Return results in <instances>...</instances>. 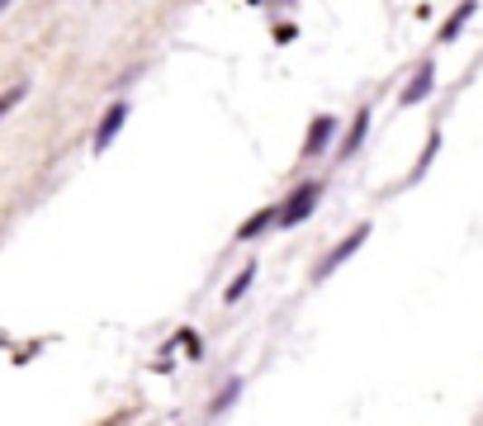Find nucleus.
I'll return each instance as SVG.
<instances>
[{
  "mask_svg": "<svg viewBox=\"0 0 483 426\" xmlns=\"http://www.w3.org/2000/svg\"><path fill=\"white\" fill-rule=\"evenodd\" d=\"M431 81H436V67H431V62H422V67H417V76L403 85V104H422V100L431 95Z\"/></svg>",
  "mask_w": 483,
  "mask_h": 426,
  "instance_id": "39448f33",
  "label": "nucleus"
},
{
  "mask_svg": "<svg viewBox=\"0 0 483 426\" xmlns=\"http://www.w3.org/2000/svg\"><path fill=\"white\" fill-rule=\"evenodd\" d=\"M469 15H474V5H459V10H455V19H450V24H446V29H440V38H446V43H450V38H455L459 29H465V19H469Z\"/></svg>",
  "mask_w": 483,
  "mask_h": 426,
  "instance_id": "1a4fd4ad",
  "label": "nucleus"
},
{
  "mask_svg": "<svg viewBox=\"0 0 483 426\" xmlns=\"http://www.w3.org/2000/svg\"><path fill=\"white\" fill-rule=\"evenodd\" d=\"M365 237H370V228H355V232H351V237H346V242H342V247H337V251H332V256H327V261L318 266V280H327V275H332V270H337L342 261H351V256H355V247H361Z\"/></svg>",
  "mask_w": 483,
  "mask_h": 426,
  "instance_id": "7ed1b4c3",
  "label": "nucleus"
},
{
  "mask_svg": "<svg viewBox=\"0 0 483 426\" xmlns=\"http://www.w3.org/2000/svg\"><path fill=\"white\" fill-rule=\"evenodd\" d=\"M365 128H370V110H361V114H355V123H351V138L342 142V157H355V152H361V142H365Z\"/></svg>",
  "mask_w": 483,
  "mask_h": 426,
  "instance_id": "423d86ee",
  "label": "nucleus"
},
{
  "mask_svg": "<svg viewBox=\"0 0 483 426\" xmlns=\"http://www.w3.org/2000/svg\"><path fill=\"white\" fill-rule=\"evenodd\" d=\"M318 195H323V185H304V189H294V195H289V204L280 208V223H285V228L304 223L308 213H313V204H318Z\"/></svg>",
  "mask_w": 483,
  "mask_h": 426,
  "instance_id": "f257e3e1",
  "label": "nucleus"
},
{
  "mask_svg": "<svg viewBox=\"0 0 483 426\" xmlns=\"http://www.w3.org/2000/svg\"><path fill=\"white\" fill-rule=\"evenodd\" d=\"M19 95H24V85H14V91H10L5 100H0V110H14V104H19Z\"/></svg>",
  "mask_w": 483,
  "mask_h": 426,
  "instance_id": "9b49d317",
  "label": "nucleus"
},
{
  "mask_svg": "<svg viewBox=\"0 0 483 426\" xmlns=\"http://www.w3.org/2000/svg\"><path fill=\"white\" fill-rule=\"evenodd\" d=\"M123 119H129V104L123 100H114L110 110H104V119H100V128H95V152H104L114 138H119V128H123Z\"/></svg>",
  "mask_w": 483,
  "mask_h": 426,
  "instance_id": "f03ea898",
  "label": "nucleus"
},
{
  "mask_svg": "<svg viewBox=\"0 0 483 426\" xmlns=\"http://www.w3.org/2000/svg\"><path fill=\"white\" fill-rule=\"evenodd\" d=\"M332 133H337V119H332V114H318V119H313V128H308L304 157H318V152H323V147L332 142Z\"/></svg>",
  "mask_w": 483,
  "mask_h": 426,
  "instance_id": "20e7f679",
  "label": "nucleus"
},
{
  "mask_svg": "<svg viewBox=\"0 0 483 426\" xmlns=\"http://www.w3.org/2000/svg\"><path fill=\"white\" fill-rule=\"evenodd\" d=\"M251 275H256V266H242V275H237V280H233V285H227V289H223V298H227V304H237V298L246 294V285H251Z\"/></svg>",
  "mask_w": 483,
  "mask_h": 426,
  "instance_id": "6e6552de",
  "label": "nucleus"
},
{
  "mask_svg": "<svg viewBox=\"0 0 483 426\" xmlns=\"http://www.w3.org/2000/svg\"><path fill=\"white\" fill-rule=\"evenodd\" d=\"M270 223H280V208H261L251 223H242V237H256L261 228H270Z\"/></svg>",
  "mask_w": 483,
  "mask_h": 426,
  "instance_id": "0eeeda50",
  "label": "nucleus"
},
{
  "mask_svg": "<svg viewBox=\"0 0 483 426\" xmlns=\"http://www.w3.org/2000/svg\"><path fill=\"white\" fill-rule=\"evenodd\" d=\"M237 393H242V383L233 379V383H227V389L218 393V402H214V412H223V408H227V402H233V398H237Z\"/></svg>",
  "mask_w": 483,
  "mask_h": 426,
  "instance_id": "9d476101",
  "label": "nucleus"
}]
</instances>
